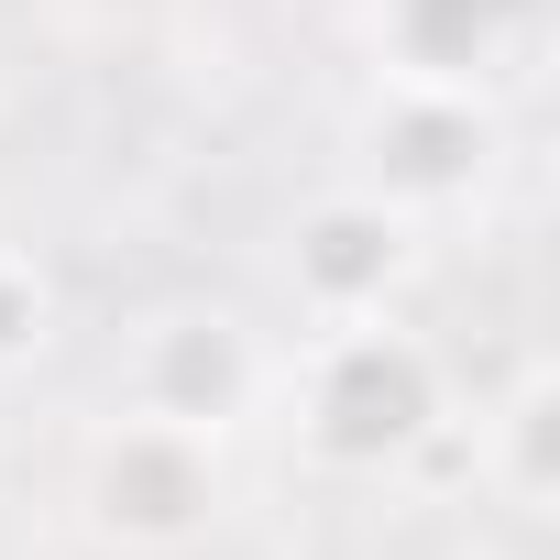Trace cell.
<instances>
[{"mask_svg": "<svg viewBox=\"0 0 560 560\" xmlns=\"http://www.w3.org/2000/svg\"><path fill=\"white\" fill-rule=\"evenodd\" d=\"M352 143H363V176H352V187H374V198H396L418 231H440L451 209H472V198L494 187L505 110H494L483 89H396V78H374Z\"/></svg>", "mask_w": 560, "mask_h": 560, "instance_id": "277c9868", "label": "cell"}, {"mask_svg": "<svg viewBox=\"0 0 560 560\" xmlns=\"http://www.w3.org/2000/svg\"><path fill=\"white\" fill-rule=\"evenodd\" d=\"M374 78L396 89H483L527 45V0H374Z\"/></svg>", "mask_w": 560, "mask_h": 560, "instance_id": "8992f818", "label": "cell"}, {"mask_svg": "<svg viewBox=\"0 0 560 560\" xmlns=\"http://www.w3.org/2000/svg\"><path fill=\"white\" fill-rule=\"evenodd\" d=\"M472 472H483L494 505H516V516H549V505H560V374H549V363H516L505 396H483V418H472Z\"/></svg>", "mask_w": 560, "mask_h": 560, "instance_id": "52a82bcc", "label": "cell"}, {"mask_svg": "<svg viewBox=\"0 0 560 560\" xmlns=\"http://www.w3.org/2000/svg\"><path fill=\"white\" fill-rule=\"evenodd\" d=\"M121 407L143 418H176L198 440H242L264 407H275V352L242 308L220 298H176V308H143L132 341H121Z\"/></svg>", "mask_w": 560, "mask_h": 560, "instance_id": "3957f363", "label": "cell"}, {"mask_svg": "<svg viewBox=\"0 0 560 560\" xmlns=\"http://www.w3.org/2000/svg\"><path fill=\"white\" fill-rule=\"evenodd\" d=\"M275 396H287L298 451L341 483H385L451 429V363L429 330H407V308L308 330L298 363H275Z\"/></svg>", "mask_w": 560, "mask_h": 560, "instance_id": "6da1fadb", "label": "cell"}, {"mask_svg": "<svg viewBox=\"0 0 560 560\" xmlns=\"http://www.w3.org/2000/svg\"><path fill=\"white\" fill-rule=\"evenodd\" d=\"M56 341V287H45V264L0 242V374H34Z\"/></svg>", "mask_w": 560, "mask_h": 560, "instance_id": "ba28073f", "label": "cell"}, {"mask_svg": "<svg viewBox=\"0 0 560 560\" xmlns=\"http://www.w3.org/2000/svg\"><path fill=\"white\" fill-rule=\"evenodd\" d=\"M67 505L110 560H187L231 527V440L110 407L67 462Z\"/></svg>", "mask_w": 560, "mask_h": 560, "instance_id": "7a4b0ae2", "label": "cell"}, {"mask_svg": "<svg viewBox=\"0 0 560 560\" xmlns=\"http://www.w3.org/2000/svg\"><path fill=\"white\" fill-rule=\"evenodd\" d=\"M418 264H429V231H418L396 198H374V187H319V198L287 220V242H275V275H287V298H298L308 330L407 308Z\"/></svg>", "mask_w": 560, "mask_h": 560, "instance_id": "5b68a950", "label": "cell"}]
</instances>
